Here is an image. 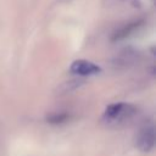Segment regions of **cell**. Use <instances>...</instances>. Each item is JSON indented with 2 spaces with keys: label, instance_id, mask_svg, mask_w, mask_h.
Listing matches in <instances>:
<instances>
[{
  "label": "cell",
  "instance_id": "1",
  "mask_svg": "<svg viewBox=\"0 0 156 156\" xmlns=\"http://www.w3.org/2000/svg\"><path fill=\"white\" fill-rule=\"evenodd\" d=\"M135 113L136 110L133 105L127 102H115L106 107L102 115V121L107 126H118L129 121Z\"/></svg>",
  "mask_w": 156,
  "mask_h": 156
},
{
  "label": "cell",
  "instance_id": "2",
  "mask_svg": "<svg viewBox=\"0 0 156 156\" xmlns=\"http://www.w3.org/2000/svg\"><path fill=\"white\" fill-rule=\"evenodd\" d=\"M155 144V130H154V126L149 124L145 126L144 128H141L139 130V133L135 136V146L143 151V152H147L154 147Z\"/></svg>",
  "mask_w": 156,
  "mask_h": 156
},
{
  "label": "cell",
  "instance_id": "3",
  "mask_svg": "<svg viewBox=\"0 0 156 156\" xmlns=\"http://www.w3.org/2000/svg\"><path fill=\"white\" fill-rule=\"evenodd\" d=\"M69 71L78 76H94L98 74L101 68L96 63L88 60H76L72 62Z\"/></svg>",
  "mask_w": 156,
  "mask_h": 156
}]
</instances>
